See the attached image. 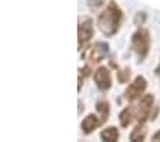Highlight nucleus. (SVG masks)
I'll list each match as a JSON object with an SVG mask.
<instances>
[{"label":"nucleus","instance_id":"obj_7","mask_svg":"<svg viewBox=\"0 0 160 142\" xmlns=\"http://www.w3.org/2000/svg\"><path fill=\"white\" fill-rule=\"evenodd\" d=\"M93 81L99 91H102V92L109 91V89L112 88V73H110L109 68H106V66H99V68L93 72Z\"/></svg>","mask_w":160,"mask_h":142},{"label":"nucleus","instance_id":"obj_5","mask_svg":"<svg viewBox=\"0 0 160 142\" xmlns=\"http://www.w3.org/2000/svg\"><path fill=\"white\" fill-rule=\"evenodd\" d=\"M153 105H154V96L152 93H146L140 98L139 103H137V108H136L137 124H146V121L150 116V112L153 109Z\"/></svg>","mask_w":160,"mask_h":142},{"label":"nucleus","instance_id":"obj_12","mask_svg":"<svg viewBox=\"0 0 160 142\" xmlns=\"http://www.w3.org/2000/svg\"><path fill=\"white\" fill-rule=\"evenodd\" d=\"M146 138V129H144V124H137L134 129L130 132V141H144Z\"/></svg>","mask_w":160,"mask_h":142},{"label":"nucleus","instance_id":"obj_3","mask_svg":"<svg viewBox=\"0 0 160 142\" xmlns=\"http://www.w3.org/2000/svg\"><path fill=\"white\" fill-rule=\"evenodd\" d=\"M109 53V45L104 42H96L89 47H84L82 58L90 63H99L102 62Z\"/></svg>","mask_w":160,"mask_h":142},{"label":"nucleus","instance_id":"obj_11","mask_svg":"<svg viewBox=\"0 0 160 142\" xmlns=\"http://www.w3.org/2000/svg\"><path fill=\"white\" fill-rule=\"evenodd\" d=\"M96 109L99 112V116L102 118V122H106L109 119V115H110V105L107 101H99L96 103Z\"/></svg>","mask_w":160,"mask_h":142},{"label":"nucleus","instance_id":"obj_6","mask_svg":"<svg viewBox=\"0 0 160 142\" xmlns=\"http://www.w3.org/2000/svg\"><path fill=\"white\" fill-rule=\"evenodd\" d=\"M147 88V81L144 76H136L133 79L132 83H129V86L126 88L124 96L127 101H136L140 99L144 95V91Z\"/></svg>","mask_w":160,"mask_h":142},{"label":"nucleus","instance_id":"obj_14","mask_svg":"<svg viewBox=\"0 0 160 142\" xmlns=\"http://www.w3.org/2000/svg\"><path fill=\"white\" fill-rule=\"evenodd\" d=\"M144 20H146V13L139 12V13L136 14V17H134V24H136V26H142V24L144 23Z\"/></svg>","mask_w":160,"mask_h":142},{"label":"nucleus","instance_id":"obj_9","mask_svg":"<svg viewBox=\"0 0 160 142\" xmlns=\"http://www.w3.org/2000/svg\"><path fill=\"white\" fill-rule=\"evenodd\" d=\"M136 118V109L133 106H126L124 109H122V112L119 113V122L122 128H127V126L133 122V119Z\"/></svg>","mask_w":160,"mask_h":142},{"label":"nucleus","instance_id":"obj_15","mask_svg":"<svg viewBox=\"0 0 160 142\" xmlns=\"http://www.w3.org/2000/svg\"><path fill=\"white\" fill-rule=\"evenodd\" d=\"M87 2H89V7L92 10H96L97 7H100L104 3V0H87Z\"/></svg>","mask_w":160,"mask_h":142},{"label":"nucleus","instance_id":"obj_13","mask_svg":"<svg viewBox=\"0 0 160 142\" xmlns=\"http://www.w3.org/2000/svg\"><path fill=\"white\" fill-rule=\"evenodd\" d=\"M129 79H130V69L129 68H123L117 72V81H119L120 83H126V82H129Z\"/></svg>","mask_w":160,"mask_h":142},{"label":"nucleus","instance_id":"obj_18","mask_svg":"<svg viewBox=\"0 0 160 142\" xmlns=\"http://www.w3.org/2000/svg\"><path fill=\"white\" fill-rule=\"evenodd\" d=\"M152 139H153V141H156V142H160V129L157 132H154L153 136H152Z\"/></svg>","mask_w":160,"mask_h":142},{"label":"nucleus","instance_id":"obj_17","mask_svg":"<svg viewBox=\"0 0 160 142\" xmlns=\"http://www.w3.org/2000/svg\"><path fill=\"white\" fill-rule=\"evenodd\" d=\"M82 86H83V75L79 73V85H77V91H82Z\"/></svg>","mask_w":160,"mask_h":142},{"label":"nucleus","instance_id":"obj_4","mask_svg":"<svg viewBox=\"0 0 160 142\" xmlns=\"http://www.w3.org/2000/svg\"><path fill=\"white\" fill-rule=\"evenodd\" d=\"M94 34V27L93 20L90 17H83L79 22V27H77V43H79V50H83L84 46L92 40V37Z\"/></svg>","mask_w":160,"mask_h":142},{"label":"nucleus","instance_id":"obj_19","mask_svg":"<svg viewBox=\"0 0 160 142\" xmlns=\"http://www.w3.org/2000/svg\"><path fill=\"white\" fill-rule=\"evenodd\" d=\"M156 75L159 76V79H160V63H159V66L156 68Z\"/></svg>","mask_w":160,"mask_h":142},{"label":"nucleus","instance_id":"obj_8","mask_svg":"<svg viewBox=\"0 0 160 142\" xmlns=\"http://www.w3.org/2000/svg\"><path fill=\"white\" fill-rule=\"evenodd\" d=\"M100 125H103V122H102V118L99 115H94V113H89L86 118L82 121L80 124V128L83 131L84 135H90L94 129H97Z\"/></svg>","mask_w":160,"mask_h":142},{"label":"nucleus","instance_id":"obj_2","mask_svg":"<svg viewBox=\"0 0 160 142\" xmlns=\"http://www.w3.org/2000/svg\"><path fill=\"white\" fill-rule=\"evenodd\" d=\"M150 45H152V37L150 32L144 27H140L132 34V50L137 55L139 60H144L146 56L149 55Z\"/></svg>","mask_w":160,"mask_h":142},{"label":"nucleus","instance_id":"obj_16","mask_svg":"<svg viewBox=\"0 0 160 142\" xmlns=\"http://www.w3.org/2000/svg\"><path fill=\"white\" fill-rule=\"evenodd\" d=\"M80 73L83 75V76H87V75H90V66L87 65V66H84L83 69H80Z\"/></svg>","mask_w":160,"mask_h":142},{"label":"nucleus","instance_id":"obj_1","mask_svg":"<svg viewBox=\"0 0 160 142\" xmlns=\"http://www.w3.org/2000/svg\"><path fill=\"white\" fill-rule=\"evenodd\" d=\"M123 20V12L116 2H109L97 17L99 30L107 37H112L119 32Z\"/></svg>","mask_w":160,"mask_h":142},{"label":"nucleus","instance_id":"obj_10","mask_svg":"<svg viewBox=\"0 0 160 142\" xmlns=\"http://www.w3.org/2000/svg\"><path fill=\"white\" fill-rule=\"evenodd\" d=\"M119 136L120 134L116 126H109V128H104L103 131L100 132V138L107 142H116L119 139Z\"/></svg>","mask_w":160,"mask_h":142}]
</instances>
